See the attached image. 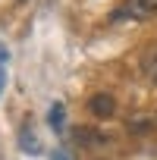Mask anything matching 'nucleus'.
Masks as SVG:
<instances>
[{
    "instance_id": "nucleus-6",
    "label": "nucleus",
    "mask_w": 157,
    "mask_h": 160,
    "mask_svg": "<svg viewBox=\"0 0 157 160\" xmlns=\"http://www.w3.org/2000/svg\"><path fill=\"white\" fill-rule=\"evenodd\" d=\"M144 72H148V78L157 85V50H151L148 57H144Z\"/></svg>"
},
{
    "instance_id": "nucleus-1",
    "label": "nucleus",
    "mask_w": 157,
    "mask_h": 160,
    "mask_svg": "<svg viewBox=\"0 0 157 160\" xmlns=\"http://www.w3.org/2000/svg\"><path fill=\"white\" fill-rule=\"evenodd\" d=\"M157 13V0H129V3L123 7V10H116L110 19L116 22V19H135V22H144V19H151Z\"/></svg>"
},
{
    "instance_id": "nucleus-3",
    "label": "nucleus",
    "mask_w": 157,
    "mask_h": 160,
    "mask_svg": "<svg viewBox=\"0 0 157 160\" xmlns=\"http://www.w3.org/2000/svg\"><path fill=\"white\" fill-rule=\"evenodd\" d=\"M63 116H66V107H63V104H53V107L47 110V126L60 132V129H63Z\"/></svg>"
},
{
    "instance_id": "nucleus-8",
    "label": "nucleus",
    "mask_w": 157,
    "mask_h": 160,
    "mask_svg": "<svg viewBox=\"0 0 157 160\" xmlns=\"http://www.w3.org/2000/svg\"><path fill=\"white\" fill-rule=\"evenodd\" d=\"M53 160H69V151H66V148H60V151L53 154Z\"/></svg>"
},
{
    "instance_id": "nucleus-10",
    "label": "nucleus",
    "mask_w": 157,
    "mask_h": 160,
    "mask_svg": "<svg viewBox=\"0 0 157 160\" xmlns=\"http://www.w3.org/2000/svg\"><path fill=\"white\" fill-rule=\"evenodd\" d=\"M3 85H7V72H3V66H0V91H3Z\"/></svg>"
},
{
    "instance_id": "nucleus-5",
    "label": "nucleus",
    "mask_w": 157,
    "mask_h": 160,
    "mask_svg": "<svg viewBox=\"0 0 157 160\" xmlns=\"http://www.w3.org/2000/svg\"><path fill=\"white\" fill-rule=\"evenodd\" d=\"M19 141H22V151H25V154H41V144H38V138H35L28 129H22Z\"/></svg>"
},
{
    "instance_id": "nucleus-7",
    "label": "nucleus",
    "mask_w": 157,
    "mask_h": 160,
    "mask_svg": "<svg viewBox=\"0 0 157 160\" xmlns=\"http://www.w3.org/2000/svg\"><path fill=\"white\" fill-rule=\"evenodd\" d=\"M129 129H132V132H138V135H141V132H151V129H154V122H151V119H138V122H132V126H129Z\"/></svg>"
},
{
    "instance_id": "nucleus-4",
    "label": "nucleus",
    "mask_w": 157,
    "mask_h": 160,
    "mask_svg": "<svg viewBox=\"0 0 157 160\" xmlns=\"http://www.w3.org/2000/svg\"><path fill=\"white\" fill-rule=\"evenodd\" d=\"M75 141H82V144H104L107 138L101 132H91V129H78L75 132Z\"/></svg>"
},
{
    "instance_id": "nucleus-2",
    "label": "nucleus",
    "mask_w": 157,
    "mask_h": 160,
    "mask_svg": "<svg viewBox=\"0 0 157 160\" xmlns=\"http://www.w3.org/2000/svg\"><path fill=\"white\" fill-rule=\"evenodd\" d=\"M88 110H91V116H98V119H110V116L116 113V98L107 94V91H101V94H94V98L88 101Z\"/></svg>"
},
{
    "instance_id": "nucleus-9",
    "label": "nucleus",
    "mask_w": 157,
    "mask_h": 160,
    "mask_svg": "<svg viewBox=\"0 0 157 160\" xmlns=\"http://www.w3.org/2000/svg\"><path fill=\"white\" fill-rule=\"evenodd\" d=\"M7 60H10V50H7V47H3V44H0V66H3V63H7Z\"/></svg>"
}]
</instances>
